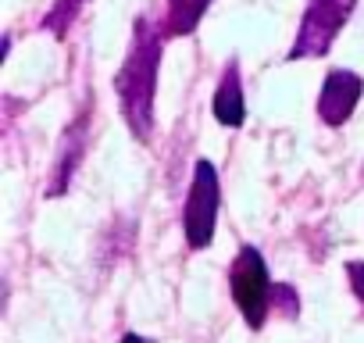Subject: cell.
I'll return each mask as SVG.
<instances>
[{
  "label": "cell",
  "instance_id": "obj_3",
  "mask_svg": "<svg viewBox=\"0 0 364 343\" xmlns=\"http://www.w3.org/2000/svg\"><path fill=\"white\" fill-rule=\"evenodd\" d=\"M353 4L357 0H311L300 19V29H296V43L289 47V61L325 58L332 51L339 29L353 15Z\"/></svg>",
  "mask_w": 364,
  "mask_h": 343
},
{
  "label": "cell",
  "instance_id": "obj_7",
  "mask_svg": "<svg viewBox=\"0 0 364 343\" xmlns=\"http://www.w3.org/2000/svg\"><path fill=\"white\" fill-rule=\"evenodd\" d=\"M86 125H90V115L86 118H75L61 139V157L54 164V183H50V197L54 194H65L68 190V179H72V172L79 168V157H82V147H86Z\"/></svg>",
  "mask_w": 364,
  "mask_h": 343
},
{
  "label": "cell",
  "instance_id": "obj_5",
  "mask_svg": "<svg viewBox=\"0 0 364 343\" xmlns=\"http://www.w3.org/2000/svg\"><path fill=\"white\" fill-rule=\"evenodd\" d=\"M360 93H364V79L350 68H332L325 75V86H321V97H318V118L325 125H343L350 122L353 107L360 104Z\"/></svg>",
  "mask_w": 364,
  "mask_h": 343
},
{
  "label": "cell",
  "instance_id": "obj_4",
  "mask_svg": "<svg viewBox=\"0 0 364 343\" xmlns=\"http://www.w3.org/2000/svg\"><path fill=\"white\" fill-rule=\"evenodd\" d=\"M229 286H232V297L247 318L250 329H261L264 318H268V307H272V279H268V268H264V258L257 247H240L236 261H232V272H229Z\"/></svg>",
  "mask_w": 364,
  "mask_h": 343
},
{
  "label": "cell",
  "instance_id": "obj_1",
  "mask_svg": "<svg viewBox=\"0 0 364 343\" xmlns=\"http://www.w3.org/2000/svg\"><path fill=\"white\" fill-rule=\"evenodd\" d=\"M157 68H161V33L154 29L150 19H136L132 43H129L125 61L114 75V93H118L125 125L139 143H150V136H154Z\"/></svg>",
  "mask_w": 364,
  "mask_h": 343
},
{
  "label": "cell",
  "instance_id": "obj_10",
  "mask_svg": "<svg viewBox=\"0 0 364 343\" xmlns=\"http://www.w3.org/2000/svg\"><path fill=\"white\" fill-rule=\"evenodd\" d=\"M272 304H275V307H282V311H286L289 318H296V311H300L293 286H275V290H272Z\"/></svg>",
  "mask_w": 364,
  "mask_h": 343
},
{
  "label": "cell",
  "instance_id": "obj_8",
  "mask_svg": "<svg viewBox=\"0 0 364 343\" xmlns=\"http://www.w3.org/2000/svg\"><path fill=\"white\" fill-rule=\"evenodd\" d=\"M211 0H168V19H164V36H190L200 19L208 15Z\"/></svg>",
  "mask_w": 364,
  "mask_h": 343
},
{
  "label": "cell",
  "instance_id": "obj_2",
  "mask_svg": "<svg viewBox=\"0 0 364 343\" xmlns=\"http://www.w3.org/2000/svg\"><path fill=\"white\" fill-rule=\"evenodd\" d=\"M218 208H222V186H218V172L211 161H197L193 164V183L186 194V243L190 250H204L215 240V222H218Z\"/></svg>",
  "mask_w": 364,
  "mask_h": 343
},
{
  "label": "cell",
  "instance_id": "obj_9",
  "mask_svg": "<svg viewBox=\"0 0 364 343\" xmlns=\"http://www.w3.org/2000/svg\"><path fill=\"white\" fill-rule=\"evenodd\" d=\"M90 4V0H54V8L43 15V22H40V29L43 33H50V36H65L68 29H72V22L82 15V8Z\"/></svg>",
  "mask_w": 364,
  "mask_h": 343
},
{
  "label": "cell",
  "instance_id": "obj_12",
  "mask_svg": "<svg viewBox=\"0 0 364 343\" xmlns=\"http://www.w3.org/2000/svg\"><path fill=\"white\" fill-rule=\"evenodd\" d=\"M122 343H154V339H146V336H136V332H129V336H122Z\"/></svg>",
  "mask_w": 364,
  "mask_h": 343
},
{
  "label": "cell",
  "instance_id": "obj_11",
  "mask_svg": "<svg viewBox=\"0 0 364 343\" xmlns=\"http://www.w3.org/2000/svg\"><path fill=\"white\" fill-rule=\"evenodd\" d=\"M346 275H350V290H353L357 300L364 304V261H350V265H346Z\"/></svg>",
  "mask_w": 364,
  "mask_h": 343
},
{
  "label": "cell",
  "instance_id": "obj_6",
  "mask_svg": "<svg viewBox=\"0 0 364 343\" xmlns=\"http://www.w3.org/2000/svg\"><path fill=\"white\" fill-rule=\"evenodd\" d=\"M215 115L222 125H243L247 118V104H243V83H240V65L229 61L222 79H218V90H215Z\"/></svg>",
  "mask_w": 364,
  "mask_h": 343
}]
</instances>
